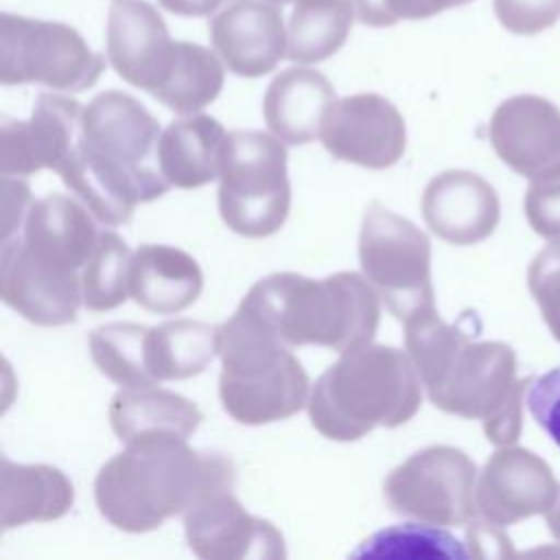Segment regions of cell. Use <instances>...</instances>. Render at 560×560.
<instances>
[{
    "label": "cell",
    "instance_id": "cell-25",
    "mask_svg": "<svg viewBox=\"0 0 560 560\" xmlns=\"http://www.w3.org/2000/svg\"><path fill=\"white\" fill-rule=\"evenodd\" d=\"M74 486L63 470L48 464L0 459V525L13 529L33 521H57L70 512Z\"/></svg>",
    "mask_w": 560,
    "mask_h": 560
},
{
    "label": "cell",
    "instance_id": "cell-21",
    "mask_svg": "<svg viewBox=\"0 0 560 560\" xmlns=\"http://www.w3.org/2000/svg\"><path fill=\"white\" fill-rule=\"evenodd\" d=\"M94 219L81 199L52 192L31 203L22 241L37 260L81 273L101 236Z\"/></svg>",
    "mask_w": 560,
    "mask_h": 560
},
{
    "label": "cell",
    "instance_id": "cell-1",
    "mask_svg": "<svg viewBox=\"0 0 560 560\" xmlns=\"http://www.w3.org/2000/svg\"><path fill=\"white\" fill-rule=\"evenodd\" d=\"M125 446L101 466L94 481L98 512L122 532H151L236 486L230 457L195 451L186 438L155 435Z\"/></svg>",
    "mask_w": 560,
    "mask_h": 560
},
{
    "label": "cell",
    "instance_id": "cell-24",
    "mask_svg": "<svg viewBox=\"0 0 560 560\" xmlns=\"http://www.w3.org/2000/svg\"><path fill=\"white\" fill-rule=\"evenodd\" d=\"M228 133L208 114L173 120L158 140V168L175 188H199L219 177Z\"/></svg>",
    "mask_w": 560,
    "mask_h": 560
},
{
    "label": "cell",
    "instance_id": "cell-13",
    "mask_svg": "<svg viewBox=\"0 0 560 560\" xmlns=\"http://www.w3.org/2000/svg\"><path fill=\"white\" fill-rule=\"evenodd\" d=\"M107 61L116 74L151 96L166 81L177 42L162 13L147 0H114L107 13Z\"/></svg>",
    "mask_w": 560,
    "mask_h": 560
},
{
    "label": "cell",
    "instance_id": "cell-12",
    "mask_svg": "<svg viewBox=\"0 0 560 560\" xmlns=\"http://www.w3.org/2000/svg\"><path fill=\"white\" fill-rule=\"evenodd\" d=\"M188 547L203 560H282L284 538L273 523L252 516L241 501L217 492L184 514Z\"/></svg>",
    "mask_w": 560,
    "mask_h": 560
},
{
    "label": "cell",
    "instance_id": "cell-36",
    "mask_svg": "<svg viewBox=\"0 0 560 560\" xmlns=\"http://www.w3.org/2000/svg\"><path fill=\"white\" fill-rule=\"evenodd\" d=\"M525 214L536 234L560 241V175L532 179L525 195Z\"/></svg>",
    "mask_w": 560,
    "mask_h": 560
},
{
    "label": "cell",
    "instance_id": "cell-34",
    "mask_svg": "<svg viewBox=\"0 0 560 560\" xmlns=\"http://www.w3.org/2000/svg\"><path fill=\"white\" fill-rule=\"evenodd\" d=\"M357 20L368 26H392L400 20H424L472 0H350Z\"/></svg>",
    "mask_w": 560,
    "mask_h": 560
},
{
    "label": "cell",
    "instance_id": "cell-8",
    "mask_svg": "<svg viewBox=\"0 0 560 560\" xmlns=\"http://www.w3.org/2000/svg\"><path fill=\"white\" fill-rule=\"evenodd\" d=\"M105 70V57L63 22L26 15H0L2 85L42 83L61 92L92 88Z\"/></svg>",
    "mask_w": 560,
    "mask_h": 560
},
{
    "label": "cell",
    "instance_id": "cell-37",
    "mask_svg": "<svg viewBox=\"0 0 560 560\" xmlns=\"http://www.w3.org/2000/svg\"><path fill=\"white\" fill-rule=\"evenodd\" d=\"M527 407L534 420L560 446V368L532 378Z\"/></svg>",
    "mask_w": 560,
    "mask_h": 560
},
{
    "label": "cell",
    "instance_id": "cell-14",
    "mask_svg": "<svg viewBox=\"0 0 560 560\" xmlns=\"http://www.w3.org/2000/svg\"><path fill=\"white\" fill-rule=\"evenodd\" d=\"M83 107L59 94H39L28 120L4 118L0 129V175L59 171L81 138Z\"/></svg>",
    "mask_w": 560,
    "mask_h": 560
},
{
    "label": "cell",
    "instance_id": "cell-39",
    "mask_svg": "<svg viewBox=\"0 0 560 560\" xmlns=\"http://www.w3.org/2000/svg\"><path fill=\"white\" fill-rule=\"evenodd\" d=\"M162 9L175 13V15H186V18H201L214 13L223 0H158Z\"/></svg>",
    "mask_w": 560,
    "mask_h": 560
},
{
    "label": "cell",
    "instance_id": "cell-7",
    "mask_svg": "<svg viewBox=\"0 0 560 560\" xmlns=\"http://www.w3.org/2000/svg\"><path fill=\"white\" fill-rule=\"evenodd\" d=\"M359 262L387 311L402 324L435 306L427 234L381 201H372L363 214Z\"/></svg>",
    "mask_w": 560,
    "mask_h": 560
},
{
    "label": "cell",
    "instance_id": "cell-11",
    "mask_svg": "<svg viewBox=\"0 0 560 560\" xmlns=\"http://www.w3.org/2000/svg\"><path fill=\"white\" fill-rule=\"evenodd\" d=\"M0 298L37 326L72 324L83 304L81 273L37 260L22 236H11L0 252Z\"/></svg>",
    "mask_w": 560,
    "mask_h": 560
},
{
    "label": "cell",
    "instance_id": "cell-26",
    "mask_svg": "<svg viewBox=\"0 0 560 560\" xmlns=\"http://www.w3.org/2000/svg\"><path fill=\"white\" fill-rule=\"evenodd\" d=\"M203 413L199 407L162 387H122L112 396L109 424L122 444L155 438H186L197 431Z\"/></svg>",
    "mask_w": 560,
    "mask_h": 560
},
{
    "label": "cell",
    "instance_id": "cell-16",
    "mask_svg": "<svg viewBox=\"0 0 560 560\" xmlns=\"http://www.w3.org/2000/svg\"><path fill=\"white\" fill-rule=\"evenodd\" d=\"M214 52L238 77L269 74L287 57V31L280 4L269 0H225L210 22Z\"/></svg>",
    "mask_w": 560,
    "mask_h": 560
},
{
    "label": "cell",
    "instance_id": "cell-4",
    "mask_svg": "<svg viewBox=\"0 0 560 560\" xmlns=\"http://www.w3.org/2000/svg\"><path fill=\"white\" fill-rule=\"evenodd\" d=\"M217 354L221 405L236 422H278L308 402V374L291 346L247 300L217 326Z\"/></svg>",
    "mask_w": 560,
    "mask_h": 560
},
{
    "label": "cell",
    "instance_id": "cell-22",
    "mask_svg": "<svg viewBox=\"0 0 560 560\" xmlns=\"http://www.w3.org/2000/svg\"><path fill=\"white\" fill-rule=\"evenodd\" d=\"M337 101L332 83L311 68H287L273 77L262 98L269 131L284 144H306L319 138L324 118Z\"/></svg>",
    "mask_w": 560,
    "mask_h": 560
},
{
    "label": "cell",
    "instance_id": "cell-19",
    "mask_svg": "<svg viewBox=\"0 0 560 560\" xmlns=\"http://www.w3.org/2000/svg\"><path fill=\"white\" fill-rule=\"evenodd\" d=\"M57 173L70 192H74L96 221L107 228L127 223L138 203L162 197L171 186L166 179H153L129 171L127 166L92 151L81 140Z\"/></svg>",
    "mask_w": 560,
    "mask_h": 560
},
{
    "label": "cell",
    "instance_id": "cell-40",
    "mask_svg": "<svg viewBox=\"0 0 560 560\" xmlns=\"http://www.w3.org/2000/svg\"><path fill=\"white\" fill-rule=\"evenodd\" d=\"M547 527H549V532L560 540V486H558L556 501H553V505H551L549 512H547Z\"/></svg>",
    "mask_w": 560,
    "mask_h": 560
},
{
    "label": "cell",
    "instance_id": "cell-9",
    "mask_svg": "<svg viewBox=\"0 0 560 560\" xmlns=\"http://www.w3.org/2000/svg\"><path fill=\"white\" fill-rule=\"evenodd\" d=\"M475 488L477 468L472 459L446 444L413 453L383 481V494L394 514L440 527L475 521Z\"/></svg>",
    "mask_w": 560,
    "mask_h": 560
},
{
    "label": "cell",
    "instance_id": "cell-29",
    "mask_svg": "<svg viewBox=\"0 0 560 560\" xmlns=\"http://www.w3.org/2000/svg\"><path fill=\"white\" fill-rule=\"evenodd\" d=\"M223 77L221 57L195 42H177L175 63L153 98L175 114L188 116L219 96Z\"/></svg>",
    "mask_w": 560,
    "mask_h": 560
},
{
    "label": "cell",
    "instance_id": "cell-30",
    "mask_svg": "<svg viewBox=\"0 0 560 560\" xmlns=\"http://www.w3.org/2000/svg\"><path fill=\"white\" fill-rule=\"evenodd\" d=\"M149 328L131 322H112L90 332V354L101 374L122 387H153L158 378L147 363Z\"/></svg>",
    "mask_w": 560,
    "mask_h": 560
},
{
    "label": "cell",
    "instance_id": "cell-15",
    "mask_svg": "<svg viewBox=\"0 0 560 560\" xmlns=\"http://www.w3.org/2000/svg\"><path fill=\"white\" fill-rule=\"evenodd\" d=\"M558 483L545 459L521 446L499 448L483 466L477 488V514L499 527L534 514H547Z\"/></svg>",
    "mask_w": 560,
    "mask_h": 560
},
{
    "label": "cell",
    "instance_id": "cell-27",
    "mask_svg": "<svg viewBox=\"0 0 560 560\" xmlns=\"http://www.w3.org/2000/svg\"><path fill=\"white\" fill-rule=\"evenodd\" d=\"M217 354V328L195 319H173L149 328L147 363L160 381L201 374Z\"/></svg>",
    "mask_w": 560,
    "mask_h": 560
},
{
    "label": "cell",
    "instance_id": "cell-23",
    "mask_svg": "<svg viewBox=\"0 0 560 560\" xmlns=\"http://www.w3.org/2000/svg\"><path fill=\"white\" fill-rule=\"evenodd\" d=\"M203 273L197 260L171 245H140L131 258V298L149 313L173 315L197 302Z\"/></svg>",
    "mask_w": 560,
    "mask_h": 560
},
{
    "label": "cell",
    "instance_id": "cell-3",
    "mask_svg": "<svg viewBox=\"0 0 560 560\" xmlns=\"http://www.w3.org/2000/svg\"><path fill=\"white\" fill-rule=\"evenodd\" d=\"M247 300L291 348L322 346L346 352L372 341L381 298L363 273L339 271L313 280L293 271L258 280Z\"/></svg>",
    "mask_w": 560,
    "mask_h": 560
},
{
    "label": "cell",
    "instance_id": "cell-5",
    "mask_svg": "<svg viewBox=\"0 0 560 560\" xmlns=\"http://www.w3.org/2000/svg\"><path fill=\"white\" fill-rule=\"evenodd\" d=\"M529 383L532 378H516V354L508 343L472 341L470 335L424 389L438 409L481 420L492 444L510 446L521 435L523 394Z\"/></svg>",
    "mask_w": 560,
    "mask_h": 560
},
{
    "label": "cell",
    "instance_id": "cell-2",
    "mask_svg": "<svg viewBox=\"0 0 560 560\" xmlns=\"http://www.w3.org/2000/svg\"><path fill=\"white\" fill-rule=\"evenodd\" d=\"M422 381L405 350L365 343L341 352L308 394V418L328 440L352 442L376 427L394 429L416 416Z\"/></svg>",
    "mask_w": 560,
    "mask_h": 560
},
{
    "label": "cell",
    "instance_id": "cell-31",
    "mask_svg": "<svg viewBox=\"0 0 560 560\" xmlns=\"http://www.w3.org/2000/svg\"><path fill=\"white\" fill-rule=\"evenodd\" d=\"M131 249L122 236L103 230L98 243L81 269L83 306L88 311H112L131 295Z\"/></svg>",
    "mask_w": 560,
    "mask_h": 560
},
{
    "label": "cell",
    "instance_id": "cell-33",
    "mask_svg": "<svg viewBox=\"0 0 560 560\" xmlns=\"http://www.w3.org/2000/svg\"><path fill=\"white\" fill-rule=\"evenodd\" d=\"M529 291L551 335L560 341V241H553L529 265Z\"/></svg>",
    "mask_w": 560,
    "mask_h": 560
},
{
    "label": "cell",
    "instance_id": "cell-35",
    "mask_svg": "<svg viewBox=\"0 0 560 560\" xmlns=\"http://www.w3.org/2000/svg\"><path fill=\"white\" fill-rule=\"evenodd\" d=\"M497 20L516 35H536L560 20V0H492Z\"/></svg>",
    "mask_w": 560,
    "mask_h": 560
},
{
    "label": "cell",
    "instance_id": "cell-20",
    "mask_svg": "<svg viewBox=\"0 0 560 560\" xmlns=\"http://www.w3.org/2000/svg\"><path fill=\"white\" fill-rule=\"evenodd\" d=\"M422 219L451 245H475L488 238L501 214L494 188L470 171H444L422 192Z\"/></svg>",
    "mask_w": 560,
    "mask_h": 560
},
{
    "label": "cell",
    "instance_id": "cell-18",
    "mask_svg": "<svg viewBox=\"0 0 560 560\" xmlns=\"http://www.w3.org/2000/svg\"><path fill=\"white\" fill-rule=\"evenodd\" d=\"M160 133L158 118L138 98L107 90L83 107L79 140L138 175L164 179L162 171L151 164V158L158 155Z\"/></svg>",
    "mask_w": 560,
    "mask_h": 560
},
{
    "label": "cell",
    "instance_id": "cell-6",
    "mask_svg": "<svg viewBox=\"0 0 560 560\" xmlns=\"http://www.w3.org/2000/svg\"><path fill=\"white\" fill-rule=\"evenodd\" d=\"M219 214L247 238L276 234L291 208L287 149L262 131H230L219 171Z\"/></svg>",
    "mask_w": 560,
    "mask_h": 560
},
{
    "label": "cell",
    "instance_id": "cell-41",
    "mask_svg": "<svg viewBox=\"0 0 560 560\" xmlns=\"http://www.w3.org/2000/svg\"><path fill=\"white\" fill-rule=\"evenodd\" d=\"M269 2H276V4H287V2H293V0H269Z\"/></svg>",
    "mask_w": 560,
    "mask_h": 560
},
{
    "label": "cell",
    "instance_id": "cell-38",
    "mask_svg": "<svg viewBox=\"0 0 560 560\" xmlns=\"http://www.w3.org/2000/svg\"><path fill=\"white\" fill-rule=\"evenodd\" d=\"M2 241L11 238L22 217L31 208V190L26 182L11 179V175H2Z\"/></svg>",
    "mask_w": 560,
    "mask_h": 560
},
{
    "label": "cell",
    "instance_id": "cell-28",
    "mask_svg": "<svg viewBox=\"0 0 560 560\" xmlns=\"http://www.w3.org/2000/svg\"><path fill=\"white\" fill-rule=\"evenodd\" d=\"M354 15L350 0H295L287 26V57L295 63L332 57L346 44Z\"/></svg>",
    "mask_w": 560,
    "mask_h": 560
},
{
    "label": "cell",
    "instance_id": "cell-32",
    "mask_svg": "<svg viewBox=\"0 0 560 560\" xmlns=\"http://www.w3.org/2000/svg\"><path fill=\"white\" fill-rule=\"evenodd\" d=\"M354 558H389V560H464V545L440 525L402 523L376 532L361 542Z\"/></svg>",
    "mask_w": 560,
    "mask_h": 560
},
{
    "label": "cell",
    "instance_id": "cell-10",
    "mask_svg": "<svg viewBox=\"0 0 560 560\" xmlns=\"http://www.w3.org/2000/svg\"><path fill=\"white\" fill-rule=\"evenodd\" d=\"M319 138L335 160L365 168H389L407 147L400 112L392 101L374 92L335 101L324 118Z\"/></svg>",
    "mask_w": 560,
    "mask_h": 560
},
{
    "label": "cell",
    "instance_id": "cell-17",
    "mask_svg": "<svg viewBox=\"0 0 560 560\" xmlns=\"http://www.w3.org/2000/svg\"><path fill=\"white\" fill-rule=\"evenodd\" d=\"M488 133L494 153L529 182L560 175V109L551 101L534 94L503 101Z\"/></svg>",
    "mask_w": 560,
    "mask_h": 560
}]
</instances>
